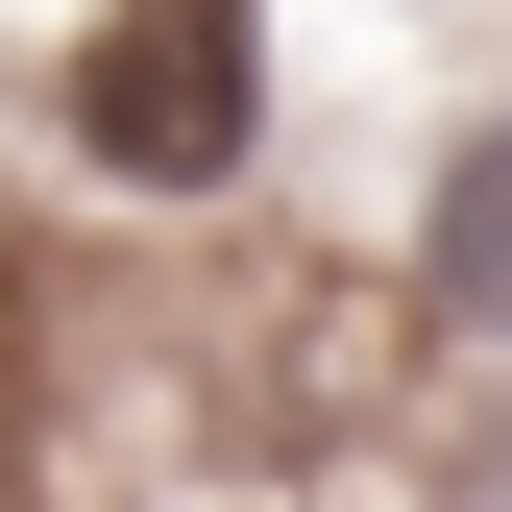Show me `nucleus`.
Here are the masks:
<instances>
[{
    "label": "nucleus",
    "mask_w": 512,
    "mask_h": 512,
    "mask_svg": "<svg viewBox=\"0 0 512 512\" xmlns=\"http://www.w3.org/2000/svg\"><path fill=\"white\" fill-rule=\"evenodd\" d=\"M269 122H293V25L269 0H74L49 25V147L122 220H220L269 171Z\"/></svg>",
    "instance_id": "1"
},
{
    "label": "nucleus",
    "mask_w": 512,
    "mask_h": 512,
    "mask_svg": "<svg viewBox=\"0 0 512 512\" xmlns=\"http://www.w3.org/2000/svg\"><path fill=\"white\" fill-rule=\"evenodd\" d=\"M391 293H415V342H488V366H512V98H464V122L415 147Z\"/></svg>",
    "instance_id": "2"
}]
</instances>
